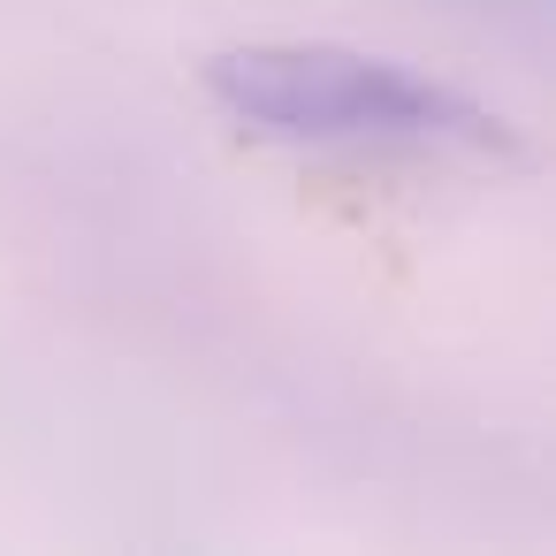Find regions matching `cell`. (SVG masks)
<instances>
[{"mask_svg":"<svg viewBox=\"0 0 556 556\" xmlns=\"http://www.w3.org/2000/svg\"><path fill=\"white\" fill-rule=\"evenodd\" d=\"M214 108L267 138V146H343V153H472V161H510L518 138L503 115L480 100L358 54L328 39H252L222 47L206 62Z\"/></svg>","mask_w":556,"mask_h":556,"instance_id":"6da1fadb","label":"cell"}]
</instances>
